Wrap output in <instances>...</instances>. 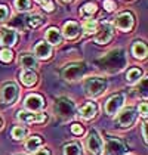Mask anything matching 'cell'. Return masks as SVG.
<instances>
[{
  "label": "cell",
  "mask_w": 148,
  "mask_h": 155,
  "mask_svg": "<svg viewBox=\"0 0 148 155\" xmlns=\"http://www.w3.org/2000/svg\"><path fill=\"white\" fill-rule=\"evenodd\" d=\"M141 70L139 68H130L129 71H127V75H126V80H127V83L133 84L136 81H139V78H141Z\"/></svg>",
  "instance_id": "22"
},
{
  "label": "cell",
  "mask_w": 148,
  "mask_h": 155,
  "mask_svg": "<svg viewBox=\"0 0 148 155\" xmlns=\"http://www.w3.org/2000/svg\"><path fill=\"white\" fill-rule=\"evenodd\" d=\"M18 118L24 123H43L46 120L45 114H33V112H19Z\"/></svg>",
  "instance_id": "13"
},
{
  "label": "cell",
  "mask_w": 148,
  "mask_h": 155,
  "mask_svg": "<svg viewBox=\"0 0 148 155\" xmlns=\"http://www.w3.org/2000/svg\"><path fill=\"white\" fill-rule=\"evenodd\" d=\"M0 126H2V121H0Z\"/></svg>",
  "instance_id": "39"
},
{
  "label": "cell",
  "mask_w": 148,
  "mask_h": 155,
  "mask_svg": "<svg viewBox=\"0 0 148 155\" xmlns=\"http://www.w3.org/2000/svg\"><path fill=\"white\" fill-rule=\"evenodd\" d=\"M46 40H48V43L49 45H59L62 41V36L61 33H59V30L58 28H49L48 31H46Z\"/></svg>",
  "instance_id": "18"
},
{
  "label": "cell",
  "mask_w": 148,
  "mask_h": 155,
  "mask_svg": "<svg viewBox=\"0 0 148 155\" xmlns=\"http://www.w3.org/2000/svg\"><path fill=\"white\" fill-rule=\"evenodd\" d=\"M107 89V83L99 78V77H92V78H87L86 83H85V90H86L87 96H92V97H96V96L102 95Z\"/></svg>",
  "instance_id": "2"
},
{
  "label": "cell",
  "mask_w": 148,
  "mask_h": 155,
  "mask_svg": "<svg viewBox=\"0 0 148 155\" xmlns=\"http://www.w3.org/2000/svg\"><path fill=\"white\" fill-rule=\"evenodd\" d=\"M43 105H45L43 97L39 96V95H30L27 99H25V108L30 109V111H33V112L40 111V109L43 108Z\"/></svg>",
  "instance_id": "11"
},
{
  "label": "cell",
  "mask_w": 148,
  "mask_h": 155,
  "mask_svg": "<svg viewBox=\"0 0 148 155\" xmlns=\"http://www.w3.org/2000/svg\"><path fill=\"white\" fill-rule=\"evenodd\" d=\"M85 71H86V68H85L83 64H73V65H68V67L64 68L62 77H64L65 80L73 81V80H77V78H82Z\"/></svg>",
  "instance_id": "4"
},
{
  "label": "cell",
  "mask_w": 148,
  "mask_h": 155,
  "mask_svg": "<svg viewBox=\"0 0 148 155\" xmlns=\"http://www.w3.org/2000/svg\"><path fill=\"white\" fill-rule=\"evenodd\" d=\"M25 134H27V130H25L24 127H21V126H16V127H13L12 129V137L13 139H16V140H19V139L25 137Z\"/></svg>",
  "instance_id": "27"
},
{
  "label": "cell",
  "mask_w": 148,
  "mask_h": 155,
  "mask_svg": "<svg viewBox=\"0 0 148 155\" xmlns=\"http://www.w3.org/2000/svg\"><path fill=\"white\" fill-rule=\"evenodd\" d=\"M34 55L40 59H49L50 55H52V46L49 43H45V41H39L34 48Z\"/></svg>",
  "instance_id": "12"
},
{
  "label": "cell",
  "mask_w": 148,
  "mask_h": 155,
  "mask_svg": "<svg viewBox=\"0 0 148 155\" xmlns=\"http://www.w3.org/2000/svg\"><path fill=\"white\" fill-rule=\"evenodd\" d=\"M15 6L18 11L21 12H25L30 9V0H15Z\"/></svg>",
  "instance_id": "28"
},
{
  "label": "cell",
  "mask_w": 148,
  "mask_h": 155,
  "mask_svg": "<svg viewBox=\"0 0 148 155\" xmlns=\"http://www.w3.org/2000/svg\"><path fill=\"white\" fill-rule=\"evenodd\" d=\"M37 3H40V5H43V6H45V5H46V3H49V0H36Z\"/></svg>",
  "instance_id": "37"
},
{
  "label": "cell",
  "mask_w": 148,
  "mask_h": 155,
  "mask_svg": "<svg viewBox=\"0 0 148 155\" xmlns=\"http://www.w3.org/2000/svg\"><path fill=\"white\" fill-rule=\"evenodd\" d=\"M142 136H144V140L147 142V140H148V136H147V124H144V126H142Z\"/></svg>",
  "instance_id": "36"
},
{
  "label": "cell",
  "mask_w": 148,
  "mask_h": 155,
  "mask_svg": "<svg viewBox=\"0 0 148 155\" xmlns=\"http://www.w3.org/2000/svg\"><path fill=\"white\" fill-rule=\"evenodd\" d=\"M62 33H64V36L67 37V38H76V37L79 36V33H80V27H79L77 22L70 21V22H67V24L64 25Z\"/></svg>",
  "instance_id": "15"
},
{
  "label": "cell",
  "mask_w": 148,
  "mask_h": 155,
  "mask_svg": "<svg viewBox=\"0 0 148 155\" xmlns=\"http://www.w3.org/2000/svg\"><path fill=\"white\" fill-rule=\"evenodd\" d=\"M87 149H89V152L92 155H99L102 152V140L99 139L98 133L95 130H92L89 133V136H87Z\"/></svg>",
  "instance_id": "6"
},
{
  "label": "cell",
  "mask_w": 148,
  "mask_h": 155,
  "mask_svg": "<svg viewBox=\"0 0 148 155\" xmlns=\"http://www.w3.org/2000/svg\"><path fill=\"white\" fill-rule=\"evenodd\" d=\"M111 37H113V28H111L108 24H105L102 27L101 33L96 36L95 41H96L98 45H107V43L111 40Z\"/></svg>",
  "instance_id": "14"
},
{
  "label": "cell",
  "mask_w": 148,
  "mask_h": 155,
  "mask_svg": "<svg viewBox=\"0 0 148 155\" xmlns=\"http://www.w3.org/2000/svg\"><path fill=\"white\" fill-rule=\"evenodd\" d=\"M16 97H18V87H16V84L13 83L5 84L3 89H2V99H3V102L11 105V104H13L16 101Z\"/></svg>",
  "instance_id": "7"
},
{
  "label": "cell",
  "mask_w": 148,
  "mask_h": 155,
  "mask_svg": "<svg viewBox=\"0 0 148 155\" xmlns=\"http://www.w3.org/2000/svg\"><path fill=\"white\" fill-rule=\"evenodd\" d=\"M133 24H135V19L130 12H123L116 18V27L122 31H130L133 28Z\"/></svg>",
  "instance_id": "5"
},
{
  "label": "cell",
  "mask_w": 148,
  "mask_h": 155,
  "mask_svg": "<svg viewBox=\"0 0 148 155\" xmlns=\"http://www.w3.org/2000/svg\"><path fill=\"white\" fill-rule=\"evenodd\" d=\"M123 102H124V97L122 95H116L110 97L105 104V112L108 115H114L120 111V108L123 107Z\"/></svg>",
  "instance_id": "8"
},
{
  "label": "cell",
  "mask_w": 148,
  "mask_h": 155,
  "mask_svg": "<svg viewBox=\"0 0 148 155\" xmlns=\"http://www.w3.org/2000/svg\"><path fill=\"white\" fill-rule=\"evenodd\" d=\"M99 64L102 65V68H105L107 71L110 72L120 71L124 67V64H126V58L123 55V50H120V49L111 50L110 53H107L104 58L99 59Z\"/></svg>",
  "instance_id": "1"
},
{
  "label": "cell",
  "mask_w": 148,
  "mask_h": 155,
  "mask_svg": "<svg viewBox=\"0 0 148 155\" xmlns=\"http://www.w3.org/2000/svg\"><path fill=\"white\" fill-rule=\"evenodd\" d=\"M135 109L133 108H126L123 109L120 114H119V117H117V123L122 126V127H129L133 121H135Z\"/></svg>",
  "instance_id": "9"
},
{
  "label": "cell",
  "mask_w": 148,
  "mask_h": 155,
  "mask_svg": "<svg viewBox=\"0 0 148 155\" xmlns=\"http://www.w3.org/2000/svg\"><path fill=\"white\" fill-rule=\"evenodd\" d=\"M9 18V9L6 6H0V21H6Z\"/></svg>",
  "instance_id": "31"
},
{
  "label": "cell",
  "mask_w": 148,
  "mask_h": 155,
  "mask_svg": "<svg viewBox=\"0 0 148 155\" xmlns=\"http://www.w3.org/2000/svg\"><path fill=\"white\" fill-rule=\"evenodd\" d=\"M19 62L21 65L24 67L25 70H33L37 67V59L34 55H30V53H22L19 56Z\"/></svg>",
  "instance_id": "17"
},
{
  "label": "cell",
  "mask_w": 148,
  "mask_h": 155,
  "mask_svg": "<svg viewBox=\"0 0 148 155\" xmlns=\"http://www.w3.org/2000/svg\"><path fill=\"white\" fill-rule=\"evenodd\" d=\"M95 11H96V5L95 3H86L83 6V9H82V12L85 15H92V13H95Z\"/></svg>",
  "instance_id": "30"
},
{
  "label": "cell",
  "mask_w": 148,
  "mask_h": 155,
  "mask_svg": "<svg viewBox=\"0 0 148 155\" xmlns=\"http://www.w3.org/2000/svg\"><path fill=\"white\" fill-rule=\"evenodd\" d=\"M64 155H82V148L77 143H70L64 146Z\"/></svg>",
  "instance_id": "24"
},
{
  "label": "cell",
  "mask_w": 148,
  "mask_h": 155,
  "mask_svg": "<svg viewBox=\"0 0 148 155\" xmlns=\"http://www.w3.org/2000/svg\"><path fill=\"white\" fill-rule=\"evenodd\" d=\"M12 58H13V53L9 50V49L0 50V61H2V62H11Z\"/></svg>",
  "instance_id": "29"
},
{
  "label": "cell",
  "mask_w": 148,
  "mask_h": 155,
  "mask_svg": "<svg viewBox=\"0 0 148 155\" xmlns=\"http://www.w3.org/2000/svg\"><path fill=\"white\" fill-rule=\"evenodd\" d=\"M107 154L108 155H126V146L119 139H110L107 142Z\"/></svg>",
  "instance_id": "10"
},
{
  "label": "cell",
  "mask_w": 148,
  "mask_h": 155,
  "mask_svg": "<svg viewBox=\"0 0 148 155\" xmlns=\"http://www.w3.org/2000/svg\"><path fill=\"white\" fill-rule=\"evenodd\" d=\"M16 38H18V36H16V33L13 30H3L0 43L5 45V46H13L16 43Z\"/></svg>",
  "instance_id": "16"
},
{
  "label": "cell",
  "mask_w": 148,
  "mask_h": 155,
  "mask_svg": "<svg viewBox=\"0 0 148 155\" xmlns=\"http://www.w3.org/2000/svg\"><path fill=\"white\" fill-rule=\"evenodd\" d=\"M34 155H50V152H49V149H39V151H36L34 152Z\"/></svg>",
  "instance_id": "35"
},
{
  "label": "cell",
  "mask_w": 148,
  "mask_h": 155,
  "mask_svg": "<svg viewBox=\"0 0 148 155\" xmlns=\"http://www.w3.org/2000/svg\"><path fill=\"white\" fill-rule=\"evenodd\" d=\"M104 8H105V11L111 12V11L116 9V3L113 0H104Z\"/></svg>",
  "instance_id": "32"
},
{
  "label": "cell",
  "mask_w": 148,
  "mask_h": 155,
  "mask_svg": "<svg viewBox=\"0 0 148 155\" xmlns=\"http://www.w3.org/2000/svg\"><path fill=\"white\" fill-rule=\"evenodd\" d=\"M71 131H73L74 134L80 136V134L83 133V127H82L80 124H73V126H71Z\"/></svg>",
  "instance_id": "33"
},
{
  "label": "cell",
  "mask_w": 148,
  "mask_h": 155,
  "mask_svg": "<svg viewBox=\"0 0 148 155\" xmlns=\"http://www.w3.org/2000/svg\"><path fill=\"white\" fill-rule=\"evenodd\" d=\"M64 2H71V0H64Z\"/></svg>",
  "instance_id": "38"
},
{
  "label": "cell",
  "mask_w": 148,
  "mask_h": 155,
  "mask_svg": "<svg viewBox=\"0 0 148 155\" xmlns=\"http://www.w3.org/2000/svg\"><path fill=\"white\" fill-rule=\"evenodd\" d=\"M27 22H28V25L31 28H37V27H40V25L43 24V18L40 15H31V16H28Z\"/></svg>",
  "instance_id": "26"
},
{
  "label": "cell",
  "mask_w": 148,
  "mask_h": 155,
  "mask_svg": "<svg viewBox=\"0 0 148 155\" xmlns=\"http://www.w3.org/2000/svg\"><path fill=\"white\" fill-rule=\"evenodd\" d=\"M95 114H96V105L92 104V102H87V104H85L83 107L80 108V115L83 118L90 120L95 117Z\"/></svg>",
  "instance_id": "19"
},
{
  "label": "cell",
  "mask_w": 148,
  "mask_h": 155,
  "mask_svg": "<svg viewBox=\"0 0 148 155\" xmlns=\"http://www.w3.org/2000/svg\"><path fill=\"white\" fill-rule=\"evenodd\" d=\"M132 53H133V56L138 58V59H144V58L147 56V46H145V43H142V41L133 43Z\"/></svg>",
  "instance_id": "20"
},
{
  "label": "cell",
  "mask_w": 148,
  "mask_h": 155,
  "mask_svg": "<svg viewBox=\"0 0 148 155\" xmlns=\"http://www.w3.org/2000/svg\"><path fill=\"white\" fill-rule=\"evenodd\" d=\"M96 28H98V22H96L95 19H86V21L83 22V30H85V33H95Z\"/></svg>",
  "instance_id": "25"
},
{
  "label": "cell",
  "mask_w": 148,
  "mask_h": 155,
  "mask_svg": "<svg viewBox=\"0 0 148 155\" xmlns=\"http://www.w3.org/2000/svg\"><path fill=\"white\" fill-rule=\"evenodd\" d=\"M139 111H141V115H142L144 118H147V102H142V104H141Z\"/></svg>",
  "instance_id": "34"
},
{
  "label": "cell",
  "mask_w": 148,
  "mask_h": 155,
  "mask_svg": "<svg viewBox=\"0 0 148 155\" xmlns=\"http://www.w3.org/2000/svg\"><path fill=\"white\" fill-rule=\"evenodd\" d=\"M21 81L25 86H33L37 81V74L33 72L31 70H24V71L21 72Z\"/></svg>",
  "instance_id": "21"
},
{
  "label": "cell",
  "mask_w": 148,
  "mask_h": 155,
  "mask_svg": "<svg viewBox=\"0 0 148 155\" xmlns=\"http://www.w3.org/2000/svg\"><path fill=\"white\" fill-rule=\"evenodd\" d=\"M42 145V139L39 137V136H33V137H30L27 142H25V148H27V151H37V148Z\"/></svg>",
  "instance_id": "23"
},
{
  "label": "cell",
  "mask_w": 148,
  "mask_h": 155,
  "mask_svg": "<svg viewBox=\"0 0 148 155\" xmlns=\"http://www.w3.org/2000/svg\"><path fill=\"white\" fill-rule=\"evenodd\" d=\"M74 111H76V107H74L73 101H70L67 97H59L55 104V112L61 118H71L74 115Z\"/></svg>",
  "instance_id": "3"
}]
</instances>
